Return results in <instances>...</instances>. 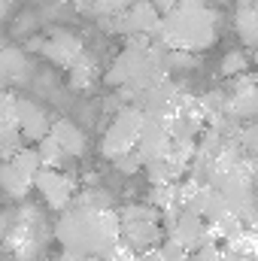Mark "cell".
<instances>
[{"label": "cell", "instance_id": "cell-26", "mask_svg": "<svg viewBox=\"0 0 258 261\" xmlns=\"http://www.w3.org/2000/svg\"><path fill=\"white\" fill-rule=\"evenodd\" d=\"M155 252L161 255V261H186L189 258V249H186L183 243H176L173 237H164V240L155 246Z\"/></svg>", "mask_w": 258, "mask_h": 261}, {"label": "cell", "instance_id": "cell-28", "mask_svg": "<svg viewBox=\"0 0 258 261\" xmlns=\"http://www.w3.org/2000/svg\"><path fill=\"white\" fill-rule=\"evenodd\" d=\"M131 261H161V255H158L155 249H146V252H137Z\"/></svg>", "mask_w": 258, "mask_h": 261}, {"label": "cell", "instance_id": "cell-21", "mask_svg": "<svg viewBox=\"0 0 258 261\" xmlns=\"http://www.w3.org/2000/svg\"><path fill=\"white\" fill-rule=\"evenodd\" d=\"M9 161H12V167H15L18 173H24L31 182H34V173L43 167V164H40V155H37V149H18V152H15Z\"/></svg>", "mask_w": 258, "mask_h": 261}, {"label": "cell", "instance_id": "cell-18", "mask_svg": "<svg viewBox=\"0 0 258 261\" xmlns=\"http://www.w3.org/2000/svg\"><path fill=\"white\" fill-rule=\"evenodd\" d=\"M113 203L116 200L107 189H85L70 200V206H82V210H113Z\"/></svg>", "mask_w": 258, "mask_h": 261}, {"label": "cell", "instance_id": "cell-6", "mask_svg": "<svg viewBox=\"0 0 258 261\" xmlns=\"http://www.w3.org/2000/svg\"><path fill=\"white\" fill-rule=\"evenodd\" d=\"M225 119L228 122H252L258 113V94H255V79L240 73L234 76V88L225 91Z\"/></svg>", "mask_w": 258, "mask_h": 261}, {"label": "cell", "instance_id": "cell-23", "mask_svg": "<svg viewBox=\"0 0 258 261\" xmlns=\"http://www.w3.org/2000/svg\"><path fill=\"white\" fill-rule=\"evenodd\" d=\"M219 70H222V76H240V73L249 70V55L243 49H231V52H225Z\"/></svg>", "mask_w": 258, "mask_h": 261}, {"label": "cell", "instance_id": "cell-19", "mask_svg": "<svg viewBox=\"0 0 258 261\" xmlns=\"http://www.w3.org/2000/svg\"><path fill=\"white\" fill-rule=\"evenodd\" d=\"M37 155H40V164L43 167H64V161H67V155L61 152V146L55 143V137L52 134H46V137H40L37 140Z\"/></svg>", "mask_w": 258, "mask_h": 261}, {"label": "cell", "instance_id": "cell-15", "mask_svg": "<svg viewBox=\"0 0 258 261\" xmlns=\"http://www.w3.org/2000/svg\"><path fill=\"white\" fill-rule=\"evenodd\" d=\"M24 73H28V58H24V52H18V49H3V52H0V88L18 82Z\"/></svg>", "mask_w": 258, "mask_h": 261}, {"label": "cell", "instance_id": "cell-7", "mask_svg": "<svg viewBox=\"0 0 258 261\" xmlns=\"http://www.w3.org/2000/svg\"><path fill=\"white\" fill-rule=\"evenodd\" d=\"M161 219L158 216H131V219H119V237L128 243L134 252H146L155 249L161 243Z\"/></svg>", "mask_w": 258, "mask_h": 261}, {"label": "cell", "instance_id": "cell-8", "mask_svg": "<svg viewBox=\"0 0 258 261\" xmlns=\"http://www.w3.org/2000/svg\"><path fill=\"white\" fill-rule=\"evenodd\" d=\"M170 134H167V125L161 122V119H152V116H146L143 113V125L137 130V152H140V158H143V164H149V161H158V158H164L167 152H170Z\"/></svg>", "mask_w": 258, "mask_h": 261}, {"label": "cell", "instance_id": "cell-11", "mask_svg": "<svg viewBox=\"0 0 258 261\" xmlns=\"http://www.w3.org/2000/svg\"><path fill=\"white\" fill-rule=\"evenodd\" d=\"M52 64H58V67H70L82 52H85V43L76 37V34H70V31H55L49 40H43V49H40Z\"/></svg>", "mask_w": 258, "mask_h": 261}, {"label": "cell", "instance_id": "cell-29", "mask_svg": "<svg viewBox=\"0 0 258 261\" xmlns=\"http://www.w3.org/2000/svg\"><path fill=\"white\" fill-rule=\"evenodd\" d=\"M149 3H152V6H155V9H158L161 15H164V12H167V9H170V6H173L176 0H149Z\"/></svg>", "mask_w": 258, "mask_h": 261}, {"label": "cell", "instance_id": "cell-12", "mask_svg": "<svg viewBox=\"0 0 258 261\" xmlns=\"http://www.w3.org/2000/svg\"><path fill=\"white\" fill-rule=\"evenodd\" d=\"M49 134L55 137V143L61 146V152H64L67 158H82L85 155V130L79 128L76 122H70V119H58V122H52L49 125Z\"/></svg>", "mask_w": 258, "mask_h": 261}, {"label": "cell", "instance_id": "cell-2", "mask_svg": "<svg viewBox=\"0 0 258 261\" xmlns=\"http://www.w3.org/2000/svg\"><path fill=\"white\" fill-rule=\"evenodd\" d=\"M55 225V237L67 252L76 255H100L119 237V213L116 210H82L67 206Z\"/></svg>", "mask_w": 258, "mask_h": 261}, {"label": "cell", "instance_id": "cell-22", "mask_svg": "<svg viewBox=\"0 0 258 261\" xmlns=\"http://www.w3.org/2000/svg\"><path fill=\"white\" fill-rule=\"evenodd\" d=\"M113 167H116L122 176H137V173L143 170V158H140L137 146H131V149H125L122 155H116V158H113Z\"/></svg>", "mask_w": 258, "mask_h": 261}, {"label": "cell", "instance_id": "cell-17", "mask_svg": "<svg viewBox=\"0 0 258 261\" xmlns=\"http://www.w3.org/2000/svg\"><path fill=\"white\" fill-rule=\"evenodd\" d=\"M143 170L149 173V182L152 186H164V182H176V179H183L186 173L164 155V158H158V161H149V164H143Z\"/></svg>", "mask_w": 258, "mask_h": 261}, {"label": "cell", "instance_id": "cell-16", "mask_svg": "<svg viewBox=\"0 0 258 261\" xmlns=\"http://www.w3.org/2000/svg\"><path fill=\"white\" fill-rule=\"evenodd\" d=\"M67 73H70V85H73L76 91H82V88H88V85L94 82V76H97V61L82 52L73 64L67 67Z\"/></svg>", "mask_w": 258, "mask_h": 261}, {"label": "cell", "instance_id": "cell-24", "mask_svg": "<svg viewBox=\"0 0 258 261\" xmlns=\"http://www.w3.org/2000/svg\"><path fill=\"white\" fill-rule=\"evenodd\" d=\"M128 3H134V0H85V12H94L97 18H113V15H119Z\"/></svg>", "mask_w": 258, "mask_h": 261}, {"label": "cell", "instance_id": "cell-3", "mask_svg": "<svg viewBox=\"0 0 258 261\" xmlns=\"http://www.w3.org/2000/svg\"><path fill=\"white\" fill-rule=\"evenodd\" d=\"M140 125H143V110H140L137 103H125V107L113 116L110 128L104 130V137H100V155H104L107 161H113L116 155H122L125 149H131V146L137 143Z\"/></svg>", "mask_w": 258, "mask_h": 261}, {"label": "cell", "instance_id": "cell-30", "mask_svg": "<svg viewBox=\"0 0 258 261\" xmlns=\"http://www.w3.org/2000/svg\"><path fill=\"white\" fill-rule=\"evenodd\" d=\"M40 49H43V40H31L28 43V52H40Z\"/></svg>", "mask_w": 258, "mask_h": 261}, {"label": "cell", "instance_id": "cell-20", "mask_svg": "<svg viewBox=\"0 0 258 261\" xmlns=\"http://www.w3.org/2000/svg\"><path fill=\"white\" fill-rule=\"evenodd\" d=\"M149 206H155V210H167V206H179V197H176V182H164V186H152V189H149Z\"/></svg>", "mask_w": 258, "mask_h": 261}, {"label": "cell", "instance_id": "cell-25", "mask_svg": "<svg viewBox=\"0 0 258 261\" xmlns=\"http://www.w3.org/2000/svg\"><path fill=\"white\" fill-rule=\"evenodd\" d=\"M18 149H21L18 128H0V161H9Z\"/></svg>", "mask_w": 258, "mask_h": 261}, {"label": "cell", "instance_id": "cell-27", "mask_svg": "<svg viewBox=\"0 0 258 261\" xmlns=\"http://www.w3.org/2000/svg\"><path fill=\"white\" fill-rule=\"evenodd\" d=\"M0 128H18L15 125V94L0 88Z\"/></svg>", "mask_w": 258, "mask_h": 261}, {"label": "cell", "instance_id": "cell-13", "mask_svg": "<svg viewBox=\"0 0 258 261\" xmlns=\"http://www.w3.org/2000/svg\"><path fill=\"white\" fill-rule=\"evenodd\" d=\"M0 189H3V195L12 197V200H24L28 192L34 189V182L24 173H18L12 167V161H0Z\"/></svg>", "mask_w": 258, "mask_h": 261}, {"label": "cell", "instance_id": "cell-4", "mask_svg": "<svg viewBox=\"0 0 258 261\" xmlns=\"http://www.w3.org/2000/svg\"><path fill=\"white\" fill-rule=\"evenodd\" d=\"M100 21H104V28L119 31L122 37H155V34H158L161 12H158L149 0H134V3H128L119 15L100 18Z\"/></svg>", "mask_w": 258, "mask_h": 261}, {"label": "cell", "instance_id": "cell-1", "mask_svg": "<svg viewBox=\"0 0 258 261\" xmlns=\"http://www.w3.org/2000/svg\"><path fill=\"white\" fill-rule=\"evenodd\" d=\"M216 12L207 0H176L161 15L155 34V40L179 52H203L216 43Z\"/></svg>", "mask_w": 258, "mask_h": 261}, {"label": "cell", "instance_id": "cell-14", "mask_svg": "<svg viewBox=\"0 0 258 261\" xmlns=\"http://www.w3.org/2000/svg\"><path fill=\"white\" fill-rule=\"evenodd\" d=\"M234 31L240 34V40L252 49L258 43V12L252 6V0H240L237 12H234Z\"/></svg>", "mask_w": 258, "mask_h": 261}, {"label": "cell", "instance_id": "cell-5", "mask_svg": "<svg viewBox=\"0 0 258 261\" xmlns=\"http://www.w3.org/2000/svg\"><path fill=\"white\" fill-rule=\"evenodd\" d=\"M34 189H40V195L46 200L49 210H67L70 200L76 195V179L70 173H61L58 167H40L34 173Z\"/></svg>", "mask_w": 258, "mask_h": 261}, {"label": "cell", "instance_id": "cell-10", "mask_svg": "<svg viewBox=\"0 0 258 261\" xmlns=\"http://www.w3.org/2000/svg\"><path fill=\"white\" fill-rule=\"evenodd\" d=\"M167 237H173L176 243H183L189 252H192L194 246H200L203 240H213L210 231H207V225H203V219H200V213L186 210V206H179L173 225L167 228Z\"/></svg>", "mask_w": 258, "mask_h": 261}, {"label": "cell", "instance_id": "cell-9", "mask_svg": "<svg viewBox=\"0 0 258 261\" xmlns=\"http://www.w3.org/2000/svg\"><path fill=\"white\" fill-rule=\"evenodd\" d=\"M15 125H18L21 140L37 143L40 137L49 134V125L52 122H49V116H46V110L40 103H34L28 97H15Z\"/></svg>", "mask_w": 258, "mask_h": 261}]
</instances>
